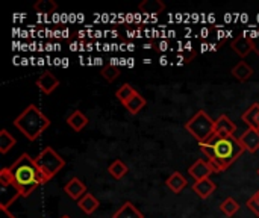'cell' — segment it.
I'll use <instances>...</instances> for the list:
<instances>
[{
	"label": "cell",
	"instance_id": "6",
	"mask_svg": "<svg viewBox=\"0 0 259 218\" xmlns=\"http://www.w3.org/2000/svg\"><path fill=\"white\" fill-rule=\"evenodd\" d=\"M215 171V168L212 167V164L209 161L205 159H197L190 168H188V175L194 179V182L197 181H203V179H209V176Z\"/></svg>",
	"mask_w": 259,
	"mask_h": 218
},
{
	"label": "cell",
	"instance_id": "24",
	"mask_svg": "<svg viewBox=\"0 0 259 218\" xmlns=\"http://www.w3.org/2000/svg\"><path fill=\"white\" fill-rule=\"evenodd\" d=\"M238 209H240V205H238V202H237L235 199H232V197L225 199V200L222 202V205H220V211H222L226 217H234V215L238 212Z\"/></svg>",
	"mask_w": 259,
	"mask_h": 218
},
{
	"label": "cell",
	"instance_id": "2",
	"mask_svg": "<svg viewBox=\"0 0 259 218\" xmlns=\"http://www.w3.org/2000/svg\"><path fill=\"white\" fill-rule=\"evenodd\" d=\"M11 175L15 187L18 188L21 197H29L38 187L44 185L47 181L35 164V159L27 153H23L11 167Z\"/></svg>",
	"mask_w": 259,
	"mask_h": 218
},
{
	"label": "cell",
	"instance_id": "1",
	"mask_svg": "<svg viewBox=\"0 0 259 218\" xmlns=\"http://www.w3.org/2000/svg\"><path fill=\"white\" fill-rule=\"evenodd\" d=\"M202 152L206 155L208 161L212 164L215 171L228 170L244 152L240 140L235 137H220L212 135L208 141L199 143Z\"/></svg>",
	"mask_w": 259,
	"mask_h": 218
},
{
	"label": "cell",
	"instance_id": "29",
	"mask_svg": "<svg viewBox=\"0 0 259 218\" xmlns=\"http://www.w3.org/2000/svg\"><path fill=\"white\" fill-rule=\"evenodd\" d=\"M247 208L255 214V217L259 218V191H256L249 200H247Z\"/></svg>",
	"mask_w": 259,
	"mask_h": 218
},
{
	"label": "cell",
	"instance_id": "31",
	"mask_svg": "<svg viewBox=\"0 0 259 218\" xmlns=\"http://www.w3.org/2000/svg\"><path fill=\"white\" fill-rule=\"evenodd\" d=\"M252 38V46H253V50L259 55V36H250Z\"/></svg>",
	"mask_w": 259,
	"mask_h": 218
},
{
	"label": "cell",
	"instance_id": "8",
	"mask_svg": "<svg viewBox=\"0 0 259 218\" xmlns=\"http://www.w3.org/2000/svg\"><path fill=\"white\" fill-rule=\"evenodd\" d=\"M237 132V124L228 117V115H220L215 120V127H214V134L220 135V137H234V134Z\"/></svg>",
	"mask_w": 259,
	"mask_h": 218
},
{
	"label": "cell",
	"instance_id": "16",
	"mask_svg": "<svg viewBox=\"0 0 259 218\" xmlns=\"http://www.w3.org/2000/svg\"><path fill=\"white\" fill-rule=\"evenodd\" d=\"M167 187L170 188V191L171 193H175V194H179V193H182V190L184 188H187V185H188V182H187V179H185V176H182L179 171H175V173H171L170 176H168V179H167Z\"/></svg>",
	"mask_w": 259,
	"mask_h": 218
},
{
	"label": "cell",
	"instance_id": "15",
	"mask_svg": "<svg viewBox=\"0 0 259 218\" xmlns=\"http://www.w3.org/2000/svg\"><path fill=\"white\" fill-rule=\"evenodd\" d=\"M67 124H68L74 132H80L83 127H87V124H88V117H87L82 111L76 109V111H73V114L68 115Z\"/></svg>",
	"mask_w": 259,
	"mask_h": 218
},
{
	"label": "cell",
	"instance_id": "3",
	"mask_svg": "<svg viewBox=\"0 0 259 218\" xmlns=\"http://www.w3.org/2000/svg\"><path fill=\"white\" fill-rule=\"evenodd\" d=\"M14 126L29 141H35L50 126V120L39 111L36 105H29L15 117Z\"/></svg>",
	"mask_w": 259,
	"mask_h": 218
},
{
	"label": "cell",
	"instance_id": "26",
	"mask_svg": "<svg viewBox=\"0 0 259 218\" xmlns=\"http://www.w3.org/2000/svg\"><path fill=\"white\" fill-rule=\"evenodd\" d=\"M56 3L53 0H39L33 5V9L39 14H52L56 11Z\"/></svg>",
	"mask_w": 259,
	"mask_h": 218
},
{
	"label": "cell",
	"instance_id": "4",
	"mask_svg": "<svg viewBox=\"0 0 259 218\" xmlns=\"http://www.w3.org/2000/svg\"><path fill=\"white\" fill-rule=\"evenodd\" d=\"M215 120H212L205 111H199L194 114V117L187 121L185 129L194 137L197 143H205L214 135Z\"/></svg>",
	"mask_w": 259,
	"mask_h": 218
},
{
	"label": "cell",
	"instance_id": "17",
	"mask_svg": "<svg viewBox=\"0 0 259 218\" xmlns=\"http://www.w3.org/2000/svg\"><path fill=\"white\" fill-rule=\"evenodd\" d=\"M77 206H79V209H80L85 215H91V214L100 206V203H99V200H97L91 193H87V194L77 202Z\"/></svg>",
	"mask_w": 259,
	"mask_h": 218
},
{
	"label": "cell",
	"instance_id": "13",
	"mask_svg": "<svg viewBox=\"0 0 259 218\" xmlns=\"http://www.w3.org/2000/svg\"><path fill=\"white\" fill-rule=\"evenodd\" d=\"M215 184L211 181V179H203V181H197V182H194V185H193V191L200 197V199H208V197H211V194L215 191Z\"/></svg>",
	"mask_w": 259,
	"mask_h": 218
},
{
	"label": "cell",
	"instance_id": "22",
	"mask_svg": "<svg viewBox=\"0 0 259 218\" xmlns=\"http://www.w3.org/2000/svg\"><path fill=\"white\" fill-rule=\"evenodd\" d=\"M108 171H109V175L114 178V179H121V178H124L127 173H129V168H127V165L123 162V161H120V159H115L109 167H108Z\"/></svg>",
	"mask_w": 259,
	"mask_h": 218
},
{
	"label": "cell",
	"instance_id": "25",
	"mask_svg": "<svg viewBox=\"0 0 259 218\" xmlns=\"http://www.w3.org/2000/svg\"><path fill=\"white\" fill-rule=\"evenodd\" d=\"M164 3L159 2V0H147V2H143L140 5V9L144 11V12H152V14H159L164 11Z\"/></svg>",
	"mask_w": 259,
	"mask_h": 218
},
{
	"label": "cell",
	"instance_id": "18",
	"mask_svg": "<svg viewBox=\"0 0 259 218\" xmlns=\"http://www.w3.org/2000/svg\"><path fill=\"white\" fill-rule=\"evenodd\" d=\"M231 73H232V76H234L235 79H238L240 82H246V80H249V79L252 77L253 68H252L247 62L240 61V62L231 70Z\"/></svg>",
	"mask_w": 259,
	"mask_h": 218
},
{
	"label": "cell",
	"instance_id": "30",
	"mask_svg": "<svg viewBox=\"0 0 259 218\" xmlns=\"http://www.w3.org/2000/svg\"><path fill=\"white\" fill-rule=\"evenodd\" d=\"M0 218H17V217H15V215H12V214L8 211V208L0 206Z\"/></svg>",
	"mask_w": 259,
	"mask_h": 218
},
{
	"label": "cell",
	"instance_id": "10",
	"mask_svg": "<svg viewBox=\"0 0 259 218\" xmlns=\"http://www.w3.org/2000/svg\"><path fill=\"white\" fill-rule=\"evenodd\" d=\"M36 86L41 90V93L44 94H52L58 86H59V80L55 74L52 73H42L38 79H36Z\"/></svg>",
	"mask_w": 259,
	"mask_h": 218
},
{
	"label": "cell",
	"instance_id": "23",
	"mask_svg": "<svg viewBox=\"0 0 259 218\" xmlns=\"http://www.w3.org/2000/svg\"><path fill=\"white\" fill-rule=\"evenodd\" d=\"M138 91L131 85V83H124V85H121V88H118L117 90V93H115V97L121 102V105L124 106L135 94H137Z\"/></svg>",
	"mask_w": 259,
	"mask_h": 218
},
{
	"label": "cell",
	"instance_id": "20",
	"mask_svg": "<svg viewBox=\"0 0 259 218\" xmlns=\"http://www.w3.org/2000/svg\"><path fill=\"white\" fill-rule=\"evenodd\" d=\"M147 105V102H146V97H143L140 93H137L126 105H124V108L132 114V115H137V114H140L141 112V109L144 108Z\"/></svg>",
	"mask_w": 259,
	"mask_h": 218
},
{
	"label": "cell",
	"instance_id": "33",
	"mask_svg": "<svg viewBox=\"0 0 259 218\" xmlns=\"http://www.w3.org/2000/svg\"><path fill=\"white\" fill-rule=\"evenodd\" d=\"M258 175H259V170H258Z\"/></svg>",
	"mask_w": 259,
	"mask_h": 218
},
{
	"label": "cell",
	"instance_id": "14",
	"mask_svg": "<svg viewBox=\"0 0 259 218\" xmlns=\"http://www.w3.org/2000/svg\"><path fill=\"white\" fill-rule=\"evenodd\" d=\"M112 218H144L143 212L131 202H124L115 212Z\"/></svg>",
	"mask_w": 259,
	"mask_h": 218
},
{
	"label": "cell",
	"instance_id": "11",
	"mask_svg": "<svg viewBox=\"0 0 259 218\" xmlns=\"http://www.w3.org/2000/svg\"><path fill=\"white\" fill-rule=\"evenodd\" d=\"M231 47L234 49V52L237 55H240L241 58H246L252 50H253V46H252V38L250 36H237L232 42H231Z\"/></svg>",
	"mask_w": 259,
	"mask_h": 218
},
{
	"label": "cell",
	"instance_id": "7",
	"mask_svg": "<svg viewBox=\"0 0 259 218\" xmlns=\"http://www.w3.org/2000/svg\"><path fill=\"white\" fill-rule=\"evenodd\" d=\"M64 191H65V194H67L71 200L79 202V200L87 194V185H85L79 178H73V179H70V181L65 184Z\"/></svg>",
	"mask_w": 259,
	"mask_h": 218
},
{
	"label": "cell",
	"instance_id": "5",
	"mask_svg": "<svg viewBox=\"0 0 259 218\" xmlns=\"http://www.w3.org/2000/svg\"><path fill=\"white\" fill-rule=\"evenodd\" d=\"M35 159V164L36 167L39 168V171L42 173L44 179L49 182L52 178H55L64 167H65V161L64 158H61L55 149L52 147H46L39 152V155Z\"/></svg>",
	"mask_w": 259,
	"mask_h": 218
},
{
	"label": "cell",
	"instance_id": "19",
	"mask_svg": "<svg viewBox=\"0 0 259 218\" xmlns=\"http://www.w3.org/2000/svg\"><path fill=\"white\" fill-rule=\"evenodd\" d=\"M243 121L252 127V129H259V103L252 105L244 114H243Z\"/></svg>",
	"mask_w": 259,
	"mask_h": 218
},
{
	"label": "cell",
	"instance_id": "9",
	"mask_svg": "<svg viewBox=\"0 0 259 218\" xmlns=\"http://www.w3.org/2000/svg\"><path fill=\"white\" fill-rule=\"evenodd\" d=\"M238 140H240L241 146L244 147V150H247L250 153H255L259 150V129L249 127Z\"/></svg>",
	"mask_w": 259,
	"mask_h": 218
},
{
	"label": "cell",
	"instance_id": "32",
	"mask_svg": "<svg viewBox=\"0 0 259 218\" xmlns=\"http://www.w3.org/2000/svg\"><path fill=\"white\" fill-rule=\"evenodd\" d=\"M61 218H71V217H68V215H62Z\"/></svg>",
	"mask_w": 259,
	"mask_h": 218
},
{
	"label": "cell",
	"instance_id": "21",
	"mask_svg": "<svg viewBox=\"0 0 259 218\" xmlns=\"http://www.w3.org/2000/svg\"><path fill=\"white\" fill-rule=\"evenodd\" d=\"M15 144H17V140L6 129H2L0 130V153L6 155Z\"/></svg>",
	"mask_w": 259,
	"mask_h": 218
},
{
	"label": "cell",
	"instance_id": "27",
	"mask_svg": "<svg viewBox=\"0 0 259 218\" xmlns=\"http://www.w3.org/2000/svg\"><path fill=\"white\" fill-rule=\"evenodd\" d=\"M100 74H102L108 82H114V80L120 76V68H118L117 65L109 64V65H105V67L100 70Z\"/></svg>",
	"mask_w": 259,
	"mask_h": 218
},
{
	"label": "cell",
	"instance_id": "12",
	"mask_svg": "<svg viewBox=\"0 0 259 218\" xmlns=\"http://www.w3.org/2000/svg\"><path fill=\"white\" fill-rule=\"evenodd\" d=\"M18 197H21V194H20L18 188L15 187V184L9 185V187H0V206L8 208Z\"/></svg>",
	"mask_w": 259,
	"mask_h": 218
},
{
	"label": "cell",
	"instance_id": "28",
	"mask_svg": "<svg viewBox=\"0 0 259 218\" xmlns=\"http://www.w3.org/2000/svg\"><path fill=\"white\" fill-rule=\"evenodd\" d=\"M9 185H14V179L9 167H5L0 171V187H9Z\"/></svg>",
	"mask_w": 259,
	"mask_h": 218
}]
</instances>
